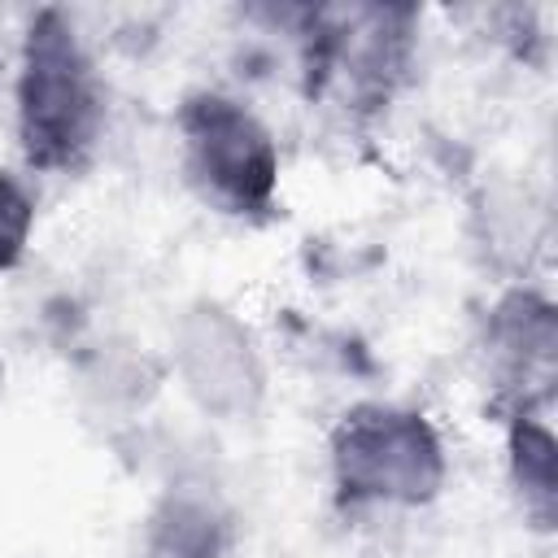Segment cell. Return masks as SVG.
<instances>
[{
    "label": "cell",
    "instance_id": "30bf717a",
    "mask_svg": "<svg viewBox=\"0 0 558 558\" xmlns=\"http://www.w3.org/2000/svg\"><path fill=\"white\" fill-rule=\"evenodd\" d=\"M0 70H4V52H0Z\"/></svg>",
    "mask_w": 558,
    "mask_h": 558
},
{
    "label": "cell",
    "instance_id": "5b68a950",
    "mask_svg": "<svg viewBox=\"0 0 558 558\" xmlns=\"http://www.w3.org/2000/svg\"><path fill=\"white\" fill-rule=\"evenodd\" d=\"M187 392L214 414H248L262 392V366L248 331L218 305H201L183 318L174 344Z\"/></svg>",
    "mask_w": 558,
    "mask_h": 558
},
{
    "label": "cell",
    "instance_id": "52a82bcc",
    "mask_svg": "<svg viewBox=\"0 0 558 558\" xmlns=\"http://www.w3.org/2000/svg\"><path fill=\"white\" fill-rule=\"evenodd\" d=\"M506 458L510 484L523 501V514L549 532L558 514V445L541 410H514L506 427Z\"/></svg>",
    "mask_w": 558,
    "mask_h": 558
},
{
    "label": "cell",
    "instance_id": "8992f818",
    "mask_svg": "<svg viewBox=\"0 0 558 558\" xmlns=\"http://www.w3.org/2000/svg\"><path fill=\"white\" fill-rule=\"evenodd\" d=\"M554 305L536 292H510L488 314V362L514 410H541L554 379Z\"/></svg>",
    "mask_w": 558,
    "mask_h": 558
},
{
    "label": "cell",
    "instance_id": "7a4b0ae2",
    "mask_svg": "<svg viewBox=\"0 0 558 558\" xmlns=\"http://www.w3.org/2000/svg\"><path fill=\"white\" fill-rule=\"evenodd\" d=\"M445 445L423 410L362 401L331 432V480L344 506H427L445 484Z\"/></svg>",
    "mask_w": 558,
    "mask_h": 558
},
{
    "label": "cell",
    "instance_id": "9c48e42d",
    "mask_svg": "<svg viewBox=\"0 0 558 558\" xmlns=\"http://www.w3.org/2000/svg\"><path fill=\"white\" fill-rule=\"evenodd\" d=\"M0 388H4V366H0Z\"/></svg>",
    "mask_w": 558,
    "mask_h": 558
},
{
    "label": "cell",
    "instance_id": "ba28073f",
    "mask_svg": "<svg viewBox=\"0 0 558 558\" xmlns=\"http://www.w3.org/2000/svg\"><path fill=\"white\" fill-rule=\"evenodd\" d=\"M31 231H35V196L17 174L0 170V275H9L26 257Z\"/></svg>",
    "mask_w": 558,
    "mask_h": 558
},
{
    "label": "cell",
    "instance_id": "3957f363",
    "mask_svg": "<svg viewBox=\"0 0 558 558\" xmlns=\"http://www.w3.org/2000/svg\"><path fill=\"white\" fill-rule=\"evenodd\" d=\"M183 174L196 196L227 218H262L279 192V148L270 126L227 92H192L179 105Z\"/></svg>",
    "mask_w": 558,
    "mask_h": 558
},
{
    "label": "cell",
    "instance_id": "6da1fadb",
    "mask_svg": "<svg viewBox=\"0 0 558 558\" xmlns=\"http://www.w3.org/2000/svg\"><path fill=\"white\" fill-rule=\"evenodd\" d=\"M17 148L31 170L74 174L92 161L105 135V83L100 70L61 9H39L22 39L17 70Z\"/></svg>",
    "mask_w": 558,
    "mask_h": 558
},
{
    "label": "cell",
    "instance_id": "277c9868",
    "mask_svg": "<svg viewBox=\"0 0 558 558\" xmlns=\"http://www.w3.org/2000/svg\"><path fill=\"white\" fill-rule=\"evenodd\" d=\"M410 9H327L314 13L310 74L353 109H375L392 96L410 61Z\"/></svg>",
    "mask_w": 558,
    "mask_h": 558
}]
</instances>
